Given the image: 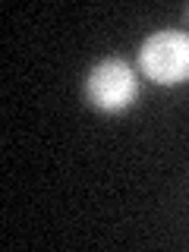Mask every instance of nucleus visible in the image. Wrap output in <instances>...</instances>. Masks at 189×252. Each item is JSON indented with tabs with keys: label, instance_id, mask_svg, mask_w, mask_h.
Returning a JSON list of instances; mask_svg holds the SVG:
<instances>
[{
	"label": "nucleus",
	"instance_id": "nucleus-2",
	"mask_svg": "<svg viewBox=\"0 0 189 252\" xmlns=\"http://www.w3.org/2000/svg\"><path fill=\"white\" fill-rule=\"evenodd\" d=\"M139 94V76L120 57H107L94 63L85 76V101L104 114H120L136 101Z\"/></svg>",
	"mask_w": 189,
	"mask_h": 252
},
{
	"label": "nucleus",
	"instance_id": "nucleus-3",
	"mask_svg": "<svg viewBox=\"0 0 189 252\" xmlns=\"http://www.w3.org/2000/svg\"><path fill=\"white\" fill-rule=\"evenodd\" d=\"M186 22H189V10H186Z\"/></svg>",
	"mask_w": 189,
	"mask_h": 252
},
{
	"label": "nucleus",
	"instance_id": "nucleus-1",
	"mask_svg": "<svg viewBox=\"0 0 189 252\" xmlns=\"http://www.w3.org/2000/svg\"><path fill=\"white\" fill-rule=\"evenodd\" d=\"M139 69L158 85L189 82V32L164 29L148 35L139 47Z\"/></svg>",
	"mask_w": 189,
	"mask_h": 252
}]
</instances>
